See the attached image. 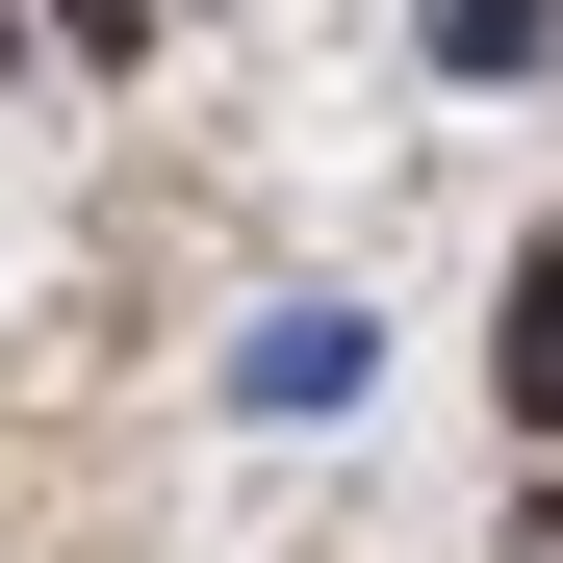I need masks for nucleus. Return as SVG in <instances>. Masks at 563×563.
Here are the masks:
<instances>
[{"mask_svg": "<svg viewBox=\"0 0 563 563\" xmlns=\"http://www.w3.org/2000/svg\"><path fill=\"white\" fill-rule=\"evenodd\" d=\"M231 385H256V410H358V308H256Z\"/></svg>", "mask_w": 563, "mask_h": 563, "instance_id": "1", "label": "nucleus"}, {"mask_svg": "<svg viewBox=\"0 0 563 563\" xmlns=\"http://www.w3.org/2000/svg\"><path fill=\"white\" fill-rule=\"evenodd\" d=\"M563 52V0H435V77H538Z\"/></svg>", "mask_w": 563, "mask_h": 563, "instance_id": "3", "label": "nucleus"}, {"mask_svg": "<svg viewBox=\"0 0 563 563\" xmlns=\"http://www.w3.org/2000/svg\"><path fill=\"white\" fill-rule=\"evenodd\" d=\"M52 52H77V77H129V52H154V0H52Z\"/></svg>", "mask_w": 563, "mask_h": 563, "instance_id": "4", "label": "nucleus"}, {"mask_svg": "<svg viewBox=\"0 0 563 563\" xmlns=\"http://www.w3.org/2000/svg\"><path fill=\"white\" fill-rule=\"evenodd\" d=\"M487 385H512V435H563V256L512 282V333H487Z\"/></svg>", "mask_w": 563, "mask_h": 563, "instance_id": "2", "label": "nucleus"}]
</instances>
